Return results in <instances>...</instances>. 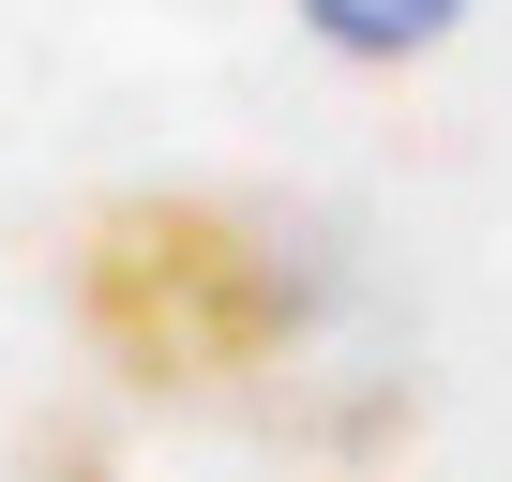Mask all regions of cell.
I'll return each mask as SVG.
<instances>
[{"instance_id":"6da1fadb","label":"cell","mask_w":512,"mask_h":482,"mask_svg":"<svg viewBox=\"0 0 512 482\" xmlns=\"http://www.w3.org/2000/svg\"><path fill=\"white\" fill-rule=\"evenodd\" d=\"M76 332L151 407H302L332 362V272L241 196H106L76 226Z\"/></svg>"},{"instance_id":"7a4b0ae2","label":"cell","mask_w":512,"mask_h":482,"mask_svg":"<svg viewBox=\"0 0 512 482\" xmlns=\"http://www.w3.org/2000/svg\"><path fill=\"white\" fill-rule=\"evenodd\" d=\"M302 16H317L347 61H422V46L467 16V0H302Z\"/></svg>"}]
</instances>
